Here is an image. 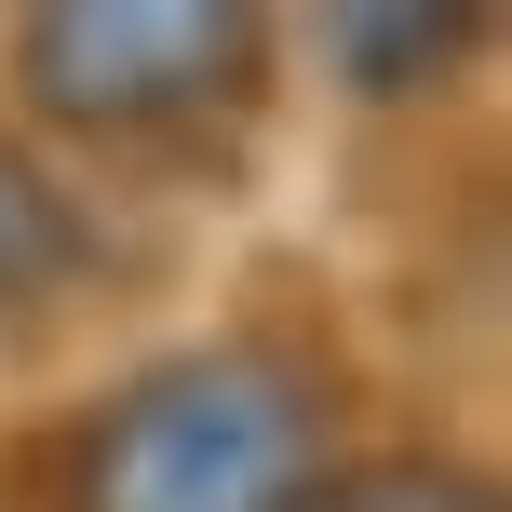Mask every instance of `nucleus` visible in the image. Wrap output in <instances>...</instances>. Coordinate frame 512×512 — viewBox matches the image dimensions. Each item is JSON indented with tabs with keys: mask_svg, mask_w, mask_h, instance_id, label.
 <instances>
[{
	"mask_svg": "<svg viewBox=\"0 0 512 512\" xmlns=\"http://www.w3.org/2000/svg\"><path fill=\"white\" fill-rule=\"evenodd\" d=\"M297 459V418L243 378H176L122 432V512H256Z\"/></svg>",
	"mask_w": 512,
	"mask_h": 512,
	"instance_id": "1",
	"label": "nucleus"
},
{
	"mask_svg": "<svg viewBox=\"0 0 512 512\" xmlns=\"http://www.w3.org/2000/svg\"><path fill=\"white\" fill-rule=\"evenodd\" d=\"M230 54H243V0H68V27H54V68H95L81 95L108 108L203 95Z\"/></svg>",
	"mask_w": 512,
	"mask_h": 512,
	"instance_id": "2",
	"label": "nucleus"
},
{
	"mask_svg": "<svg viewBox=\"0 0 512 512\" xmlns=\"http://www.w3.org/2000/svg\"><path fill=\"white\" fill-rule=\"evenodd\" d=\"M41 243H54L41 189H27V176H0V283H14V270H27V256H41Z\"/></svg>",
	"mask_w": 512,
	"mask_h": 512,
	"instance_id": "3",
	"label": "nucleus"
}]
</instances>
